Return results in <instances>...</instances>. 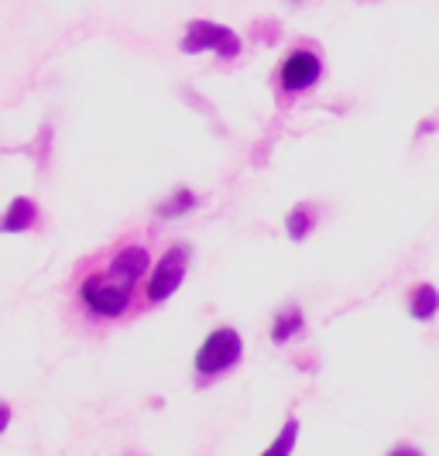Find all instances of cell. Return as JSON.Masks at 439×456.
Returning <instances> with one entry per match:
<instances>
[{
    "mask_svg": "<svg viewBox=\"0 0 439 456\" xmlns=\"http://www.w3.org/2000/svg\"><path fill=\"white\" fill-rule=\"evenodd\" d=\"M302 330V313L299 309H285L281 316L275 320V330H272V340L275 343H285L289 337H296Z\"/></svg>",
    "mask_w": 439,
    "mask_h": 456,
    "instance_id": "cell-9",
    "label": "cell"
},
{
    "mask_svg": "<svg viewBox=\"0 0 439 456\" xmlns=\"http://www.w3.org/2000/svg\"><path fill=\"white\" fill-rule=\"evenodd\" d=\"M189 206H192V192L179 189V196H175L168 206H159V213H162V216H172V213H183V209H189Z\"/></svg>",
    "mask_w": 439,
    "mask_h": 456,
    "instance_id": "cell-11",
    "label": "cell"
},
{
    "mask_svg": "<svg viewBox=\"0 0 439 456\" xmlns=\"http://www.w3.org/2000/svg\"><path fill=\"white\" fill-rule=\"evenodd\" d=\"M35 216H38L35 203L21 196V200H14L11 209L0 216V230H4V233H21V230H28L31 224H35Z\"/></svg>",
    "mask_w": 439,
    "mask_h": 456,
    "instance_id": "cell-7",
    "label": "cell"
},
{
    "mask_svg": "<svg viewBox=\"0 0 439 456\" xmlns=\"http://www.w3.org/2000/svg\"><path fill=\"white\" fill-rule=\"evenodd\" d=\"M185 265H189V248H185V244H175V248L159 261L155 274H148V289H144L148 302H165V298L172 296V292L183 285Z\"/></svg>",
    "mask_w": 439,
    "mask_h": 456,
    "instance_id": "cell-4",
    "label": "cell"
},
{
    "mask_svg": "<svg viewBox=\"0 0 439 456\" xmlns=\"http://www.w3.org/2000/svg\"><path fill=\"white\" fill-rule=\"evenodd\" d=\"M240 337L233 333L231 326H220L207 337V343L199 346L196 354V374L199 378H213V374H224L240 361Z\"/></svg>",
    "mask_w": 439,
    "mask_h": 456,
    "instance_id": "cell-2",
    "label": "cell"
},
{
    "mask_svg": "<svg viewBox=\"0 0 439 456\" xmlns=\"http://www.w3.org/2000/svg\"><path fill=\"white\" fill-rule=\"evenodd\" d=\"M309 227H313V209L309 206H299V209L289 213V237L292 240H302L309 233Z\"/></svg>",
    "mask_w": 439,
    "mask_h": 456,
    "instance_id": "cell-10",
    "label": "cell"
},
{
    "mask_svg": "<svg viewBox=\"0 0 439 456\" xmlns=\"http://www.w3.org/2000/svg\"><path fill=\"white\" fill-rule=\"evenodd\" d=\"M320 72H323L320 55L309 52V48H296V52L285 55L278 79H281V86H285L289 93H302V90H309V86H316Z\"/></svg>",
    "mask_w": 439,
    "mask_h": 456,
    "instance_id": "cell-5",
    "label": "cell"
},
{
    "mask_svg": "<svg viewBox=\"0 0 439 456\" xmlns=\"http://www.w3.org/2000/svg\"><path fill=\"white\" fill-rule=\"evenodd\" d=\"M7 422H11V409H7V405H4V402H0V433H4V429H7Z\"/></svg>",
    "mask_w": 439,
    "mask_h": 456,
    "instance_id": "cell-13",
    "label": "cell"
},
{
    "mask_svg": "<svg viewBox=\"0 0 439 456\" xmlns=\"http://www.w3.org/2000/svg\"><path fill=\"white\" fill-rule=\"evenodd\" d=\"M144 272H148V248L124 244L110 261H100L79 278V302L96 320H120L134 305Z\"/></svg>",
    "mask_w": 439,
    "mask_h": 456,
    "instance_id": "cell-1",
    "label": "cell"
},
{
    "mask_svg": "<svg viewBox=\"0 0 439 456\" xmlns=\"http://www.w3.org/2000/svg\"><path fill=\"white\" fill-rule=\"evenodd\" d=\"M207 48L216 52V55H224V59H233V55H240V38L233 35L231 28H224V24L192 21L183 38V52L185 55H196V52H207Z\"/></svg>",
    "mask_w": 439,
    "mask_h": 456,
    "instance_id": "cell-3",
    "label": "cell"
},
{
    "mask_svg": "<svg viewBox=\"0 0 439 456\" xmlns=\"http://www.w3.org/2000/svg\"><path fill=\"white\" fill-rule=\"evenodd\" d=\"M296 436H299V422L289 419V422L281 426V433L275 436V443H272L261 456H289L292 450H296Z\"/></svg>",
    "mask_w": 439,
    "mask_h": 456,
    "instance_id": "cell-8",
    "label": "cell"
},
{
    "mask_svg": "<svg viewBox=\"0 0 439 456\" xmlns=\"http://www.w3.org/2000/svg\"><path fill=\"white\" fill-rule=\"evenodd\" d=\"M388 456H422V453H419L416 446H394V450Z\"/></svg>",
    "mask_w": 439,
    "mask_h": 456,
    "instance_id": "cell-12",
    "label": "cell"
},
{
    "mask_svg": "<svg viewBox=\"0 0 439 456\" xmlns=\"http://www.w3.org/2000/svg\"><path fill=\"white\" fill-rule=\"evenodd\" d=\"M436 313H439V292L433 289V285L419 281L416 289L409 292V316L419 322H429Z\"/></svg>",
    "mask_w": 439,
    "mask_h": 456,
    "instance_id": "cell-6",
    "label": "cell"
}]
</instances>
